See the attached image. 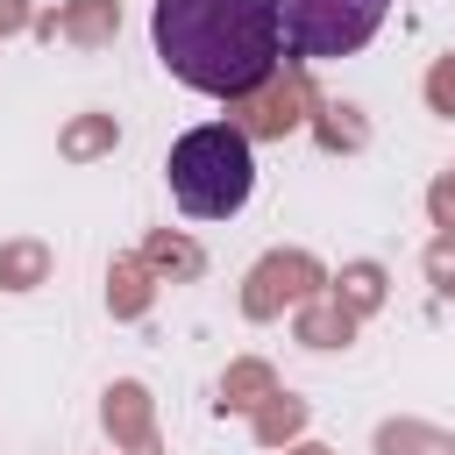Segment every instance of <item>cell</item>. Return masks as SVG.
I'll list each match as a JSON object with an SVG mask.
<instances>
[{
    "instance_id": "cell-1",
    "label": "cell",
    "mask_w": 455,
    "mask_h": 455,
    "mask_svg": "<svg viewBox=\"0 0 455 455\" xmlns=\"http://www.w3.org/2000/svg\"><path fill=\"white\" fill-rule=\"evenodd\" d=\"M149 43L164 71L206 100H256L284 57L277 0H156Z\"/></svg>"
},
{
    "instance_id": "cell-2",
    "label": "cell",
    "mask_w": 455,
    "mask_h": 455,
    "mask_svg": "<svg viewBox=\"0 0 455 455\" xmlns=\"http://www.w3.org/2000/svg\"><path fill=\"white\" fill-rule=\"evenodd\" d=\"M164 171H171V199H178L192 220H228V213H242V199H249V185H256L249 128L206 121V128H192V135L171 142Z\"/></svg>"
},
{
    "instance_id": "cell-3",
    "label": "cell",
    "mask_w": 455,
    "mask_h": 455,
    "mask_svg": "<svg viewBox=\"0 0 455 455\" xmlns=\"http://www.w3.org/2000/svg\"><path fill=\"white\" fill-rule=\"evenodd\" d=\"M391 0H277V28L291 57H348L384 28Z\"/></svg>"
},
{
    "instance_id": "cell-4",
    "label": "cell",
    "mask_w": 455,
    "mask_h": 455,
    "mask_svg": "<svg viewBox=\"0 0 455 455\" xmlns=\"http://www.w3.org/2000/svg\"><path fill=\"white\" fill-rule=\"evenodd\" d=\"M71 28H78V36H100V28H107V7H100V0H92V7H78V14H71Z\"/></svg>"
},
{
    "instance_id": "cell-5",
    "label": "cell",
    "mask_w": 455,
    "mask_h": 455,
    "mask_svg": "<svg viewBox=\"0 0 455 455\" xmlns=\"http://www.w3.org/2000/svg\"><path fill=\"white\" fill-rule=\"evenodd\" d=\"M434 107H455V64L434 71Z\"/></svg>"
},
{
    "instance_id": "cell-6",
    "label": "cell",
    "mask_w": 455,
    "mask_h": 455,
    "mask_svg": "<svg viewBox=\"0 0 455 455\" xmlns=\"http://www.w3.org/2000/svg\"><path fill=\"white\" fill-rule=\"evenodd\" d=\"M434 270H441V291H455V249H434Z\"/></svg>"
},
{
    "instance_id": "cell-7",
    "label": "cell",
    "mask_w": 455,
    "mask_h": 455,
    "mask_svg": "<svg viewBox=\"0 0 455 455\" xmlns=\"http://www.w3.org/2000/svg\"><path fill=\"white\" fill-rule=\"evenodd\" d=\"M434 206H441V213H455V178H448V185L434 192Z\"/></svg>"
},
{
    "instance_id": "cell-8",
    "label": "cell",
    "mask_w": 455,
    "mask_h": 455,
    "mask_svg": "<svg viewBox=\"0 0 455 455\" xmlns=\"http://www.w3.org/2000/svg\"><path fill=\"white\" fill-rule=\"evenodd\" d=\"M7 21H21V7H14V0H0V28H7Z\"/></svg>"
}]
</instances>
